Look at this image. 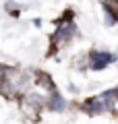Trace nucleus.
<instances>
[{
	"mask_svg": "<svg viewBox=\"0 0 118 124\" xmlns=\"http://www.w3.org/2000/svg\"><path fill=\"white\" fill-rule=\"evenodd\" d=\"M81 108H83V112H87V114L95 116V114H101V112H108V110H110V99L106 97L104 93H101V95H97V97L87 99V101H85Z\"/></svg>",
	"mask_w": 118,
	"mask_h": 124,
	"instance_id": "nucleus-2",
	"label": "nucleus"
},
{
	"mask_svg": "<svg viewBox=\"0 0 118 124\" xmlns=\"http://www.w3.org/2000/svg\"><path fill=\"white\" fill-rule=\"evenodd\" d=\"M114 93H116V97H118V89H114Z\"/></svg>",
	"mask_w": 118,
	"mask_h": 124,
	"instance_id": "nucleus-6",
	"label": "nucleus"
},
{
	"mask_svg": "<svg viewBox=\"0 0 118 124\" xmlns=\"http://www.w3.org/2000/svg\"><path fill=\"white\" fill-rule=\"evenodd\" d=\"M6 72H8V66H4V64H0V83H2V81H4Z\"/></svg>",
	"mask_w": 118,
	"mask_h": 124,
	"instance_id": "nucleus-5",
	"label": "nucleus"
},
{
	"mask_svg": "<svg viewBox=\"0 0 118 124\" xmlns=\"http://www.w3.org/2000/svg\"><path fill=\"white\" fill-rule=\"evenodd\" d=\"M73 35H75L73 21H60V23H58V29L54 31V35H52L54 48H62L64 44H68V41L73 39Z\"/></svg>",
	"mask_w": 118,
	"mask_h": 124,
	"instance_id": "nucleus-1",
	"label": "nucleus"
},
{
	"mask_svg": "<svg viewBox=\"0 0 118 124\" xmlns=\"http://www.w3.org/2000/svg\"><path fill=\"white\" fill-rule=\"evenodd\" d=\"M116 60V56L110 52H97V50H93L91 54H89V68L91 70H104L108 64H112V62Z\"/></svg>",
	"mask_w": 118,
	"mask_h": 124,
	"instance_id": "nucleus-3",
	"label": "nucleus"
},
{
	"mask_svg": "<svg viewBox=\"0 0 118 124\" xmlns=\"http://www.w3.org/2000/svg\"><path fill=\"white\" fill-rule=\"evenodd\" d=\"M46 106H48L52 112H64V110H66V101H64V97H62L56 89H54V91H50V95H48V103H46Z\"/></svg>",
	"mask_w": 118,
	"mask_h": 124,
	"instance_id": "nucleus-4",
	"label": "nucleus"
}]
</instances>
